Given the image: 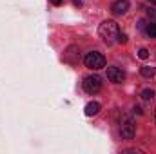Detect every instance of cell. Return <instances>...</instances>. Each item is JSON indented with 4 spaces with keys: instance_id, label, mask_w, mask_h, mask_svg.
<instances>
[{
    "instance_id": "7",
    "label": "cell",
    "mask_w": 156,
    "mask_h": 154,
    "mask_svg": "<svg viewBox=\"0 0 156 154\" xmlns=\"http://www.w3.org/2000/svg\"><path fill=\"white\" fill-rule=\"evenodd\" d=\"M98 111H100V103H98V102H89V103L85 105V114L87 116L98 114Z\"/></svg>"
},
{
    "instance_id": "1",
    "label": "cell",
    "mask_w": 156,
    "mask_h": 154,
    "mask_svg": "<svg viewBox=\"0 0 156 154\" xmlns=\"http://www.w3.org/2000/svg\"><path fill=\"white\" fill-rule=\"evenodd\" d=\"M118 33H120V29H118V24L115 20H104V22L100 24V27H98L100 38L104 40L107 45L118 42Z\"/></svg>"
},
{
    "instance_id": "10",
    "label": "cell",
    "mask_w": 156,
    "mask_h": 154,
    "mask_svg": "<svg viewBox=\"0 0 156 154\" xmlns=\"http://www.w3.org/2000/svg\"><path fill=\"white\" fill-rule=\"evenodd\" d=\"M153 98H154V91H153V89H145V91H142V100L151 102Z\"/></svg>"
},
{
    "instance_id": "12",
    "label": "cell",
    "mask_w": 156,
    "mask_h": 154,
    "mask_svg": "<svg viewBox=\"0 0 156 154\" xmlns=\"http://www.w3.org/2000/svg\"><path fill=\"white\" fill-rule=\"evenodd\" d=\"M145 13H147V16H149V18H156V9H154V7H149Z\"/></svg>"
},
{
    "instance_id": "4",
    "label": "cell",
    "mask_w": 156,
    "mask_h": 154,
    "mask_svg": "<svg viewBox=\"0 0 156 154\" xmlns=\"http://www.w3.org/2000/svg\"><path fill=\"white\" fill-rule=\"evenodd\" d=\"M82 87L87 94H94L102 89V78L96 76V75H91V76H85L82 82Z\"/></svg>"
},
{
    "instance_id": "16",
    "label": "cell",
    "mask_w": 156,
    "mask_h": 154,
    "mask_svg": "<svg viewBox=\"0 0 156 154\" xmlns=\"http://www.w3.org/2000/svg\"><path fill=\"white\" fill-rule=\"evenodd\" d=\"M149 2H151V4H156V0H149Z\"/></svg>"
},
{
    "instance_id": "6",
    "label": "cell",
    "mask_w": 156,
    "mask_h": 154,
    "mask_svg": "<svg viewBox=\"0 0 156 154\" xmlns=\"http://www.w3.org/2000/svg\"><path fill=\"white\" fill-rule=\"evenodd\" d=\"M107 78L113 83H122L125 80V73L120 67H107Z\"/></svg>"
},
{
    "instance_id": "5",
    "label": "cell",
    "mask_w": 156,
    "mask_h": 154,
    "mask_svg": "<svg viewBox=\"0 0 156 154\" xmlns=\"http://www.w3.org/2000/svg\"><path fill=\"white\" fill-rule=\"evenodd\" d=\"M127 9H129V0H115L113 5H111V13H113L115 16H122V15H125Z\"/></svg>"
},
{
    "instance_id": "15",
    "label": "cell",
    "mask_w": 156,
    "mask_h": 154,
    "mask_svg": "<svg viewBox=\"0 0 156 154\" xmlns=\"http://www.w3.org/2000/svg\"><path fill=\"white\" fill-rule=\"evenodd\" d=\"M51 2H53V4H55V5H58V4H60V2H62V0H51Z\"/></svg>"
},
{
    "instance_id": "17",
    "label": "cell",
    "mask_w": 156,
    "mask_h": 154,
    "mask_svg": "<svg viewBox=\"0 0 156 154\" xmlns=\"http://www.w3.org/2000/svg\"><path fill=\"white\" fill-rule=\"evenodd\" d=\"M154 121H156V111H154Z\"/></svg>"
},
{
    "instance_id": "9",
    "label": "cell",
    "mask_w": 156,
    "mask_h": 154,
    "mask_svg": "<svg viewBox=\"0 0 156 154\" xmlns=\"http://www.w3.org/2000/svg\"><path fill=\"white\" fill-rule=\"evenodd\" d=\"M145 33H147V37L149 38H156V24H147V27H145Z\"/></svg>"
},
{
    "instance_id": "14",
    "label": "cell",
    "mask_w": 156,
    "mask_h": 154,
    "mask_svg": "<svg viewBox=\"0 0 156 154\" xmlns=\"http://www.w3.org/2000/svg\"><path fill=\"white\" fill-rule=\"evenodd\" d=\"M133 111H134V113H136V114H142V113H144V111H142V107H138V105H136V107H134V109H133Z\"/></svg>"
},
{
    "instance_id": "2",
    "label": "cell",
    "mask_w": 156,
    "mask_h": 154,
    "mask_svg": "<svg viewBox=\"0 0 156 154\" xmlns=\"http://www.w3.org/2000/svg\"><path fill=\"white\" fill-rule=\"evenodd\" d=\"M136 134V125L129 114H122L120 118V136L123 140H133Z\"/></svg>"
},
{
    "instance_id": "8",
    "label": "cell",
    "mask_w": 156,
    "mask_h": 154,
    "mask_svg": "<svg viewBox=\"0 0 156 154\" xmlns=\"http://www.w3.org/2000/svg\"><path fill=\"white\" fill-rule=\"evenodd\" d=\"M140 73H142V76H145V78H153L154 76V67L144 65V67H140Z\"/></svg>"
},
{
    "instance_id": "11",
    "label": "cell",
    "mask_w": 156,
    "mask_h": 154,
    "mask_svg": "<svg viewBox=\"0 0 156 154\" xmlns=\"http://www.w3.org/2000/svg\"><path fill=\"white\" fill-rule=\"evenodd\" d=\"M138 58H142V60H147V58H149V51H147L145 47H142V49L138 51Z\"/></svg>"
},
{
    "instance_id": "3",
    "label": "cell",
    "mask_w": 156,
    "mask_h": 154,
    "mask_svg": "<svg viewBox=\"0 0 156 154\" xmlns=\"http://www.w3.org/2000/svg\"><path fill=\"white\" fill-rule=\"evenodd\" d=\"M83 64H85V67H89V69H93V71H98V69H104V67H105V58H104L102 53L91 51V53L85 54Z\"/></svg>"
},
{
    "instance_id": "13",
    "label": "cell",
    "mask_w": 156,
    "mask_h": 154,
    "mask_svg": "<svg viewBox=\"0 0 156 154\" xmlns=\"http://www.w3.org/2000/svg\"><path fill=\"white\" fill-rule=\"evenodd\" d=\"M118 42H120V44H125V42H127V35H125V33H118Z\"/></svg>"
}]
</instances>
